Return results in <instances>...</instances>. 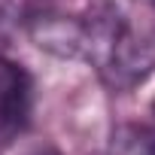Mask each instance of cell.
<instances>
[{"label": "cell", "mask_w": 155, "mask_h": 155, "mask_svg": "<svg viewBox=\"0 0 155 155\" xmlns=\"http://www.w3.org/2000/svg\"><path fill=\"white\" fill-rule=\"evenodd\" d=\"M82 58L97 67L110 88L131 91L155 70V34L107 6L85 18Z\"/></svg>", "instance_id": "6da1fadb"}, {"label": "cell", "mask_w": 155, "mask_h": 155, "mask_svg": "<svg viewBox=\"0 0 155 155\" xmlns=\"http://www.w3.org/2000/svg\"><path fill=\"white\" fill-rule=\"evenodd\" d=\"M34 110V79L9 58H0V134L12 137L21 131Z\"/></svg>", "instance_id": "7a4b0ae2"}, {"label": "cell", "mask_w": 155, "mask_h": 155, "mask_svg": "<svg viewBox=\"0 0 155 155\" xmlns=\"http://www.w3.org/2000/svg\"><path fill=\"white\" fill-rule=\"evenodd\" d=\"M28 31L40 49H46L58 58H82V52H85V18L37 12V15H31Z\"/></svg>", "instance_id": "3957f363"}, {"label": "cell", "mask_w": 155, "mask_h": 155, "mask_svg": "<svg viewBox=\"0 0 155 155\" xmlns=\"http://www.w3.org/2000/svg\"><path fill=\"white\" fill-rule=\"evenodd\" d=\"M110 155H155V131L143 125H119L113 131Z\"/></svg>", "instance_id": "277c9868"}, {"label": "cell", "mask_w": 155, "mask_h": 155, "mask_svg": "<svg viewBox=\"0 0 155 155\" xmlns=\"http://www.w3.org/2000/svg\"><path fill=\"white\" fill-rule=\"evenodd\" d=\"M6 140H9V137H3V134H0V152H3V143H6Z\"/></svg>", "instance_id": "5b68a950"}, {"label": "cell", "mask_w": 155, "mask_h": 155, "mask_svg": "<svg viewBox=\"0 0 155 155\" xmlns=\"http://www.w3.org/2000/svg\"><path fill=\"white\" fill-rule=\"evenodd\" d=\"M152 113H155V104H152Z\"/></svg>", "instance_id": "8992f818"}]
</instances>
